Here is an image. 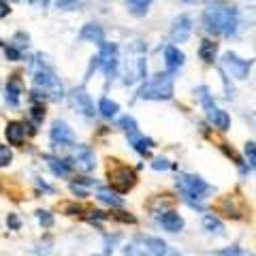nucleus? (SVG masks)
Returning a JSON list of instances; mask_svg holds the SVG:
<instances>
[{"mask_svg": "<svg viewBox=\"0 0 256 256\" xmlns=\"http://www.w3.org/2000/svg\"><path fill=\"white\" fill-rule=\"evenodd\" d=\"M203 26L212 34L230 36L237 32V13L228 6H207L203 11Z\"/></svg>", "mask_w": 256, "mask_h": 256, "instance_id": "1", "label": "nucleus"}, {"mask_svg": "<svg viewBox=\"0 0 256 256\" xmlns=\"http://www.w3.org/2000/svg\"><path fill=\"white\" fill-rule=\"evenodd\" d=\"M141 98L148 100H169L173 96V73H160L154 79H150L148 84L141 86L139 90Z\"/></svg>", "mask_w": 256, "mask_h": 256, "instance_id": "2", "label": "nucleus"}, {"mask_svg": "<svg viewBox=\"0 0 256 256\" xmlns=\"http://www.w3.org/2000/svg\"><path fill=\"white\" fill-rule=\"evenodd\" d=\"M34 86L38 88V90L47 92V96H52V98H62V96H64L60 79L56 77V73L50 66H47L43 60H38L34 64Z\"/></svg>", "mask_w": 256, "mask_h": 256, "instance_id": "3", "label": "nucleus"}, {"mask_svg": "<svg viewBox=\"0 0 256 256\" xmlns=\"http://www.w3.org/2000/svg\"><path fill=\"white\" fill-rule=\"evenodd\" d=\"M166 244L156 237H139L128 244L126 256H164Z\"/></svg>", "mask_w": 256, "mask_h": 256, "instance_id": "4", "label": "nucleus"}, {"mask_svg": "<svg viewBox=\"0 0 256 256\" xmlns=\"http://www.w3.org/2000/svg\"><path fill=\"white\" fill-rule=\"evenodd\" d=\"M178 188L182 190L184 196L190 198V201H201L207 192L212 190L201 178H196V175H188V173H180L178 175Z\"/></svg>", "mask_w": 256, "mask_h": 256, "instance_id": "5", "label": "nucleus"}, {"mask_svg": "<svg viewBox=\"0 0 256 256\" xmlns=\"http://www.w3.org/2000/svg\"><path fill=\"white\" fill-rule=\"evenodd\" d=\"M198 98H201L203 107H205L207 120H210V122L216 128H220V130H228L230 118H228L226 111H222L220 107H216V102L212 100V96H210V92H207V88H198Z\"/></svg>", "mask_w": 256, "mask_h": 256, "instance_id": "6", "label": "nucleus"}, {"mask_svg": "<svg viewBox=\"0 0 256 256\" xmlns=\"http://www.w3.org/2000/svg\"><path fill=\"white\" fill-rule=\"evenodd\" d=\"M250 66H252L250 60H242L235 54H224V58L220 60L222 73L233 79H246L248 73H250Z\"/></svg>", "mask_w": 256, "mask_h": 256, "instance_id": "7", "label": "nucleus"}, {"mask_svg": "<svg viewBox=\"0 0 256 256\" xmlns=\"http://www.w3.org/2000/svg\"><path fill=\"white\" fill-rule=\"evenodd\" d=\"M96 64L102 68L109 79L118 73V66H120V56H118V45L116 43H102L100 45V54L96 58Z\"/></svg>", "mask_w": 256, "mask_h": 256, "instance_id": "8", "label": "nucleus"}, {"mask_svg": "<svg viewBox=\"0 0 256 256\" xmlns=\"http://www.w3.org/2000/svg\"><path fill=\"white\" fill-rule=\"evenodd\" d=\"M109 180L120 192H126L134 186L137 175H134L132 169H128L126 164H114V166H109Z\"/></svg>", "mask_w": 256, "mask_h": 256, "instance_id": "9", "label": "nucleus"}, {"mask_svg": "<svg viewBox=\"0 0 256 256\" xmlns=\"http://www.w3.org/2000/svg\"><path fill=\"white\" fill-rule=\"evenodd\" d=\"M52 143L54 146H60V148H66V146H73L75 143L73 130L64 122H60V120H56L52 124Z\"/></svg>", "mask_w": 256, "mask_h": 256, "instance_id": "10", "label": "nucleus"}, {"mask_svg": "<svg viewBox=\"0 0 256 256\" xmlns=\"http://www.w3.org/2000/svg\"><path fill=\"white\" fill-rule=\"evenodd\" d=\"M70 100H73L75 109L82 111L86 118H94V105L90 100V94H86L84 88H75V90L70 92Z\"/></svg>", "mask_w": 256, "mask_h": 256, "instance_id": "11", "label": "nucleus"}, {"mask_svg": "<svg viewBox=\"0 0 256 256\" xmlns=\"http://www.w3.org/2000/svg\"><path fill=\"white\" fill-rule=\"evenodd\" d=\"M192 32V22L188 15H180V18L173 20V26H171V38L175 43H184L186 38L190 36Z\"/></svg>", "mask_w": 256, "mask_h": 256, "instance_id": "12", "label": "nucleus"}, {"mask_svg": "<svg viewBox=\"0 0 256 256\" xmlns=\"http://www.w3.org/2000/svg\"><path fill=\"white\" fill-rule=\"evenodd\" d=\"M73 160H75V166L79 171H92L94 169V154H92V150L88 148V146H77L75 152H73Z\"/></svg>", "mask_w": 256, "mask_h": 256, "instance_id": "13", "label": "nucleus"}, {"mask_svg": "<svg viewBox=\"0 0 256 256\" xmlns=\"http://www.w3.org/2000/svg\"><path fill=\"white\" fill-rule=\"evenodd\" d=\"M79 38L82 41H90V43H96V45H102L105 43V34H102V28L98 24H86L79 32Z\"/></svg>", "mask_w": 256, "mask_h": 256, "instance_id": "14", "label": "nucleus"}, {"mask_svg": "<svg viewBox=\"0 0 256 256\" xmlns=\"http://www.w3.org/2000/svg\"><path fill=\"white\" fill-rule=\"evenodd\" d=\"M158 222L162 224L169 233H180L184 228V220L180 218V214H175V212H162L158 216Z\"/></svg>", "mask_w": 256, "mask_h": 256, "instance_id": "15", "label": "nucleus"}, {"mask_svg": "<svg viewBox=\"0 0 256 256\" xmlns=\"http://www.w3.org/2000/svg\"><path fill=\"white\" fill-rule=\"evenodd\" d=\"M164 64H166V70H169V73H175V70L184 64V54L178 50V47L169 45L164 50Z\"/></svg>", "mask_w": 256, "mask_h": 256, "instance_id": "16", "label": "nucleus"}, {"mask_svg": "<svg viewBox=\"0 0 256 256\" xmlns=\"http://www.w3.org/2000/svg\"><path fill=\"white\" fill-rule=\"evenodd\" d=\"M6 139H9V143H13V146H22L24 137H26V126H24L22 122H9V126H6Z\"/></svg>", "mask_w": 256, "mask_h": 256, "instance_id": "17", "label": "nucleus"}, {"mask_svg": "<svg viewBox=\"0 0 256 256\" xmlns=\"http://www.w3.org/2000/svg\"><path fill=\"white\" fill-rule=\"evenodd\" d=\"M47 164H50V169L54 175H58V178H66L70 173V162L68 160H62V158H56V156H45Z\"/></svg>", "mask_w": 256, "mask_h": 256, "instance_id": "18", "label": "nucleus"}, {"mask_svg": "<svg viewBox=\"0 0 256 256\" xmlns=\"http://www.w3.org/2000/svg\"><path fill=\"white\" fill-rule=\"evenodd\" d=\"M20 96H22V84L18 77H11L9 84H6V102L11 107H18L20 105Z\"/></svg>", "mask_w": 256, "mask_h": 256, "instance_id": "19", "label": "nucleus"}, {"mask_svg": "<svg viewBox=\"0 0 256 256\" xmlns=\"http://www.w3.org/2000/svg\"><path fill=\"white\" fill-rule=\"evenodd\" d=\"M128 141H130V146L139 152V154H148L150 152V146H152V141L146 139L139 130H132V132H128Z\"/></svg>", "mask_w": 256, "mask_h": 256, "instance_id": "20", "label": "nucleus"}, {"mask_svg": "<svg viewBox=\"0 0 256 256\" xmlns=\"http://www.w3.org/2000/svg\"><path fill=\"white\" fill-rule=\"evenodd\" d=\"M216 54H218V45H216L214 41H210V38H205V41L201 43V47H198V56H201V60L212 64L216 60Z\"/></svg>", "mask_w": 256, "mask_h": 256, "instance_id": "21", "label": "nucleus"}, {"mask_svg": "<svg viewBox=\"0 0 256 256\" xmlns=\"http://www.w3.org/2000/svg\"><path fill=\"white\" fill-rule=\"evenodd\" d=\"M98 201L105 203V205H111V207H122V198L118 196V192H114L111 188H98Z\"/></svg>", "mask_w": 256, "mask_h": 256, "instance_id": "22", "label": "nucleus"}, {"mask_svg": "<svg viewBox=\"0 0 256 256\" xmlns=\"http://www.w3.org/2000/svg\"><path fill=\"white\" fill-rule=\"evenodd\" d=\"M235 201H237V196H226V198H224V201L220 203V210H224V214H226V216H233V218H242L244 207H237Z\"/></svg>", "mask_w": 256, "mask_h": 256, "instance_id": "23", "label": "nucleus"}, {"mask_svg": "<svg viewBox=\"0 0 256 256\" xmlns=\"http://www.w3.org/2000/svg\"><path fill=\"white\" fill-rule=\"evenodd\" d=\"M118 102L116 100H109V98H102L100 100V105H98V111H100V116L102 118H107V120H111L116 114H118Z\"/></svg>", "mask_w": 256, "mask_h": 256, "instance_id": "24", "label": "nucleus"}, {"mask_svg": "<svg viewBox=\"0 0 256 256\" xmlns=\"http://www.w3.org/2000/svg\"><path fill=\"white\" fill-rule=\"evenodd\" d=\"M126 4H128V9H130L132 15H146L152 0H126Z\"/></svg>", "mask_w": 256, "mask_h": 256, "instance_id": "25", "label": "nucleus"}, {"mask_svg": "<svg viewBox=\"0 0 256 256\" xmlns=\"http://www.w3.org/2000/svg\"><path fill=\"white\" fill-rule=\"evenodd\" d=\"M203 226L210 230V233H216V235H222V233H224V226L220 224V220H216V218H214V216H205Z\"/></svg>", "mask_w": 256, "mask_h": 256, "instance_id": "26", "label": "nucleus"}, {"mask_svg": "<svg viewBox=\"0 0 256 256\" xmlns=\"http://www.w3.org/2000/svg\"><path fill=\"white\" fill-rule=\"evenodd\" d=\"M246 160H248V164L252 166V169H256V143H246Z\"/></svg>", "mask_w": 256, "mask_h": 256, "instance_id": "27", "label": "nucleus"}, {"mask_svg": "<svg viewBox=\"0 0 256 256\" xmlns=\"http://www.w3.org/2000/svg\"><path fill=\"white\" fill-rule=\"evenodd\" d=\"M54 4L58 6L60 11H73V9H77L79 0H54Z\"/></svg>", "mask_w": 256, "mask_h": 256, "instance_id": "28", "label": "nucleus"}, {"mask_svg": "<svg viewBox=\"0 0 256 256\" xmlns=\"http://www.w3.org/2000/svg\"><path fill=\"white\" fill-rule=\"evenodd\" d=\"M120 126H122L124 130H126V134H128V132H132V130H137V122H134L130 116H126V118L120 120Z\"/></svg>", "mask_w": 256, "mask_h": 256, "instance_id": "29", "label": "nucleus"}, {"mask_svg": "<svg viewBox=\"0 0 256 256\" xmlns=\"http://www.w3.org/2000/svg\"><path fill=\"white\" fill-rule=\"evenodd\" d=\"M13 160V154H11V150L6 148V146H0V166H6Z\"/></svg>", "mask_w": 256, "mask_h": 256, "instance_id": "30", "label": "nucleus"}, {"mask_svg": "<svg viewBox=\"0 0 256 256\" xmlns=\"http://www.w3.org/2000/svg\"><path fill=\"white\" fill-rule=\"evenodd\" d=\"M30 118H32V124H34V126L41 124V120L45 118V111H43V107H32V111H30Z\"/></svg>", "mask_w": 256, "mask_h": 256, "instance_id": "31", "label": "nucleus"}, {"mask_svg": "<svg viewBox=\"0 0 256 256\" xmlns=\"http://www.w3.org/2000/svg\"><path fill=\"white\" fill-rule=\"evenodd\" d=\"M220 256H254V254L248 250H242V248H230V250H222Z\"/></svg>", "mask_w": 256, "mask_h": 256, "instance_id": "32", "label": "nucleus"}, {"mask_svg": "<svg viewBox=\"0 0 256 256\" xmlns=\"http://www.w3.org/2000/svg\"><path fill=\"white\" fill-rule=\"evenodd\" d=\"M36 218H38V222H41L43 226H52L54 224V218L50 216V212H36Z\"/></svg>", "mask_w": 256, "mask_h": 256, "instance_id": "33", "label": "nucleus"}, {"mask_svg": "<svg viewBox=\"0 0 256 256\" xmlns=\"http://www.w3.org/2000/svg\"><path fill=\"white\" fill-rule=\"evenodd\" d=\"M4 54H6V58H9V60H20V56H22V52L18 50V47H13V45H9V47H6V50H4Z\"/></svg>", "mask_w": 256, "mask_h": 256, "instance_id": "34", "label": "nucleus"}, {"mask_svg": "<svg viewBox=\"0 0 256 256\" xmlns=\"http://www.w3.org/2000/svg\"><path fill=\"white\" fill-rule=\"evenodd\" d=\"M152 166H154V169H158V171H160V169H169V166H171V164H169V162H166V160H164V158H156V160H154V162H152Z\"/></svg>", "mask_w": 256, "mask_h": 256, "instance_id": "35", "label": "nucleus"}, {"mask_svg": "<svg viewBox=\"0 0 256 256\" xmlns=\"http://www.w3.org/2000/svg\"><path fill=\"white\" fill-rule=\"evenodd\" d=\"M9 2H4V0H0V18H6L9 15Z\"/></svg>", "mask_w": 256, "mask_h": 256, "instance_id": "36", "label": "nucleus"}, {"mask_svg": "<svg viewBox=\"0 0 256 256\" xmlns=\"http://www.w3.org/2000/svg\"><path fill=\"white\" fill-rule=\"evenodd\" d=\"M6 224H9V226H13V228H18V226H20V220L15 218V216H9V220H6Z\"/></svg>", "mask_w": 256, "mask_h": 256, "instance_id": "37", "label": "nucleus"}, {"mask_svg": "<svg viewBox=\"0 0 256 256\" xmlns=\"http://www.w3.org/2000/svg\"><path fill=\"white\" fill-rule=\"evenodd\" d=\"M28 2H30V4H34V6H43L47 0H28Z\"/></svg>", "mask_w": 256, "mask_h": 256, "instance_id": "38", "label": "nucleus"}, {"mask_svg": "<svg viewBox=\"0 0 256 256\" xmlns=\"http://www.w3.org/2000/svg\"><path fill=\"white\" fill-rule=\"evenodd\" d=\"M175 256H178V254H175Z\"/></svg>", "mask_w": 256, "mask_h": 256, "instance_id": "39", "label": "nucleus"}]
</instances>
